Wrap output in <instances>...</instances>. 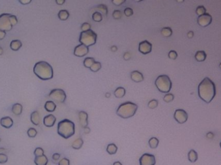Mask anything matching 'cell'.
Masks as SVG:
<instances>
[{"label": "cell", "mask_w": 221, "mask_h": 165, "mask_svg": "<svg viewBox=\"0 0 221 165\" xmlns=\"http://www.w3.org/2000/svg\"><path fill=\"white\" fill-rule=\"evenodd\" d=\"M111 1L113 4L116 6H120V5L124 4L126 1V0H111Z\"/></svg>", "instance_id": "obj_46"}, {"label": "cell", "mask_w": 221, "mask_h": 165, "mask_svg": "<svg viewBox=\"0 0 221 165\" xmlns=\"http://www.w3.org/2000/svg\"><path fill=\"white\" fill-rule=\"evenodd\" d=\"M21 4H22L23 5H26L29 4L32 1V0H18Z\"/></svg>", "instance_id": "obj_48"}, {"label": "cell", "mask_w": 221, "mask_h": 165, "mask_svg": "<svg viewBox=\"0 0 221 165\" xmlns=\"http://www.w3.org/2000/svg\"><path fill=\"white\" fill-rule=\"evenodd\" d=\"M30 121L33 125H39L40 123V116L38 111H34L30 114Z\"/></svg>", "instance_id": "obj_19"}, {"label": "cell", "mask_w": 221, "mask_h": 165, "mask_svg": "<svg viewBox=\"0 0 221 165\" xmlns=\"http://www.w3.org/2000/svg\"><path fill=\"white\" fill-rule=\"evenodd\" d=\"M3 54V49L2 48L1 46H0V56H1Z\"/></svg>", "instance_id": "obj_56"}, {"label": "cell", "mask_w": 221, "mask_h": 165, "mask_svg": "<svg viewBox=\"0 0 221 165\" xmlns=\"http://www.w3.org/2000/svg\"><path fill=\"white\" fill-rule=\"evenodd\" d=\"M56 121V118L53 114H49L43 118V125L47 127H53Z\"/></svg>", "instance_id": "obj_15"}, {"label": "cell", "mask_w": 221, "mask_h": 165, "mask_svg": "<svg viewBox=\"0 0 221 165\" xmlns=\"http://www.w3.org/2000/svg\"><path fill=\"white\" fill-rule=\"evenodd\" d=\"M102 68V64L98 61H95L93 65L90 67V70L93 72H97Z\"/></svg>", "instance_id": "obj_34"}, {"label": "cell", "mask_w": 221, "mask_h": 165, "mask_svg": "<svg viewBox=\"0 0 221 165\" xmlns=\"http://www.w3.org/2000/svg\"><path fill=\"white\" fill-rule=\"evenodd\" d=\"M187 36H188V38H189V39L192 38L194 36V32H193V31H191V30L189 31V32L187 33Z\"/></svg>", "instance_id": "obj_51"}, {"label": "cell", "mask_w": 221, "mask_h": 165, "mask_svg": "<svg viewBox=\"0 0 221 165\" xmlns=\"http://www.w3.org/2000/svg\"><path fill=\"white\" fill-rule=\"evenodd\" d=\"M131 79L135 82H140L144 81V76L141 72L138 70H134L131 73Z\"/></svg>", "instance_id": "obj_17"}, {"label": "cell", "mask_w": 221, "mask_h": 165, "mask_svg": "<svg viewBox=\"0 0 221 165\" xmlns=\"http://www.w3.org/2000/svg\"><path fill=\"white\" fill-rule=\"evenodd\" d=\"M97 9L100 10V12L102 13V14H103L104 15H105V16H107V14H108V9L106 5H103V4H100V5H98V6L97 7Z\"/></svg>", "instance_id": "obj_33"}, {"label": "cell", "mask_w": 221, "mask_h": 165, "mask_svg": "<svg viewBox=\"0 0 221 165\" xmlns=\"http://www.w3.org/2000/svg\"><path fill=\"white\" fill-rule=\"evenodd\" d=\"M174 98H175V97H174V95L173 94H171V93H168V94H166L164 95V98H163V100L166 103H169L172 101H173Z\"/></svg>", "instance_id": "obj_37"}, {"label": "cell", "mask_w": 221, "mask_h": 165, "mask_svg": "<svg viewBox=\"0 0 221 165\" xmlns=\"http://www.w3.org/2000/svg\"><path fill=\"white\" fill-rule=\"evenodd\" d=\"M66 2V0H56V4H58V5H62L65 3Z\"/></svg>", "instance_id": "obj_52"}, {"label": "cell", "mask_w": 221, "mask_h": 165, "mask_svg": "<svg viewBox=\"0 0 221 165\" xmlns=\"http://www.w3.org/2000/svg\"><path fill=\"white\" fill-rule=\"evenodd\" d=\"M158 105V101L157 99H152L149 101L147 104V107L150 109H155Z\"/></svg>", "instance_id": "obj_36"}, {"label": "cell", "mask_w": 221, "mask_h": 165, "mask_svg": "<svg viewBox=\"0 0 221 165\" xmlns=\"http://www.w3.org/2000/svg\"><path fill=\"white\" fill-rule=\"evenodd\" d=\"M148 143H149V146L151 148L156 149L158 147V144H159V140L155 137H153V138H151L149 139Z\"/></svg>", "instance_id": "obj_27"}, {"label": "cell", "mask_w": 221, "mask_h": 165, "mask_svg": "<svg viewBox=\"0 0 221 165\" xmlns=\"http://www.w3.org/2000/svg\"><path fill=\"white\" fill-rule=\"evenodd\" d=\"M174 119L179 124H184L188 119V114L183 109H176L174 113Z\"/></svg>", "instance_id": "obj_9"}, {"label": "cell", "mask_w": 221, "mask_h": 165, "mask_svg": "<svg viewBox=\"0 0 221 165\" xmlns=\"http://www.w3.org/2000/svg\"><path fill=\"white\" fill-rule=\"evenodd\" d=\"M110 96H111V94H109V93H107V94H105V97H106L109 98V97Z\"/></svg>", "instance_id": "obj_57"}, {"label": "cell", "mask_w": 221, "mask_h": 165, "mask_svg": "<svg viewBox=\"0 0 221 165\" xmlns=\"http://www.w3.org/2000/svg\"><path fill=\"white\" fill-rule=\"evenodd\" d=\"M44 154V150L41 147H38L35 149L34 152V155L35 156H40Z\"/></svg>", "instance_id": "obj_41"}, {"label": "cell", "mask_w": 221, "mask_h": 165, "mask_svg": "<svg viewBox=\"0 0 221 165\" xmlns=\"http://www.w3.org/2000/svg\"><path fill=\"white\" fill-rule=\"evenodd\" d=\"M69 15H70L69 12L67 11V10H59L58 14V16L59 17V19L62 21H66L69 18Z\"/></svg>", "instance_id": "obj_28"}, {"label": "cell", "mask_w": 221, "mask_h": 165, "mask_svg": "<svg viewBox=\"0 0 221 165\" xmlns=\"http://www.w3.org/2000/svg\"><path fill=\"white\" fill-rule=\"evenodd\" d=\"M138 110V105L134 103L127 101L119 106L116 110V114L122 119H129L135 115Z\"/></svg>", "instance_id": "obj_4"}, {"label": "cell", "mask_w": 221, "mask_h": 165, "mask_svg": "<svg viewBox=\"0 0 221 165\" xmlns=\"http://www.w3.org/2000/svg\"><path fill=\"white\" fill-rule=\"evenodd\" d=\"M78 117L80 124L83 128L88 126L89 121H88V113L85 111H80L78 113Z\"/></svg>", "instance_id": "obj_14"}, {"label": "cell", "mask_w": 221, "mask_h": 165, "mask_svg": "<svg viewBox=\"0 0 221 165\" xmlns=\"http://www.w3.org/2000/svg\"><path fill=\"white\" fill-rule=\"evenodd\" d=\"M122 16V13L119 10H114L113 12V17L115 19H120Z\"/></svg>", "instance_id": "obj_39"}, {"label": "cell", "mask_w": 221, "mask_h": 165, "mask_svg": "<svg viewBox=\"0 0 221 165\" xmlns=\"http://www.w3.org/2000/svg\"><path fill=\"white\" fill-rule=\"evenodd\" d=\"M131 58V54L129 52H126L124 55V59L125 60H129Z\"/></svg>", "instance_id": "obj_50"}, {"label": "cell", "mask_w": 221, "mask_h": 165, "mask_svg": "<svg viewBox=\"0 0 221 165\" xmlns=\"http://www.w3.org/2000/svg\"><path fill=\"white\" fill-rule=\"evenodd\" d=\"M97 34L93 30L90 29L86 31H82L80 34L79 41L81 44L91 46L97 43Z\"/></svg>", "instance_id": "obj_7"}, {"label": "cell", "mask_w": 221, "mask_h": 165, "mask_svg": "<svg viewBox=\"0 0 221 165\" xmlns=\"http://www.w3.org/2000/svg\"><path fill=\"white\" fill-rule=\"evenodd\" d=\"M8 161V156L5 154H0V164L6 163Z\"/></svg>", "instance_id": "obj_43"}, {"label": "cell", "mask_w": 221, "mask_h": 165, "mask_svg": "<svg viewBox=\"0 0 221 165\" xmlns=\"http://www.w3.org/2000/svg\"><path fill=\"white\" fill-rule=\"evenodd\" d=\"M23 111V107L20 103H15L12 105V112L16 115H20L22 114Z\"/></svg>", "instance_id": "obj_22"}, {"label": "cell", "mask_w": 221, "mask_h": 165, "mask_svg": "<svg viewBox=\"0 0 221 165\" xmlns=\"http://www.w3.org/2000/svg\"><path fill=\"white\" fill-rule=\"evenodd\" d=\"M58 165H70L69 159L64 157V158L62 159L60 161H59Z\"/></svg>", "instance_id": "obj_44"}, {"label": "cell", "mask_w": 221, "mask_h": 165, "mask_svg": "<svg viewBox=\"0 0 221 165\" xmlns=\"http://www.w3.org/2000/svg\"><path fill=\"white\" fill-rule=\"evenodd\" d=\"M33 72L39 79L43 81L51 79L53 77V68L50 64L44 61H40L35 64Z\"/></svg>", "instance_id": "obj_2"}, {"label": "cell", "mask_w": 221, "mask_h": 165, "mask_svg": "<svg viewBox=\"0 0 221 165\" xmlns=\"http://www.w3.org/2000/svg\"><path fill=\"white\" fill-rule=\"evenodd\" d=\"M139 50L143 54H149L152 51V44L147 40H144L139 43Z\"/></svg>", "instance_id": "obj_13"}, {"label": "cell", "mask_w": 221, "mask_h": 165, "mask_svg": "<svg viewBox=\"0 0 221 165\" xmlns=\"http://www.w3.org/2000/svg\"><path fill=\"white\" fill-rule=\"evenodd\" d=\"M84 132H85V133L88 134V133H89L90 132L91 130H90V128H89V127H88V126H87V127L84 128Z\"/></svg>", "instance_id": "obj_53"}, {"label": "cell", "mask_w": 221, "mask_h": 165, "mask_svg": "<svg viewBox=\"0 0 221 165\" xmlns=\"http://www.w3.org/2000/svg\"><path fill=\"white\" fill-rule=\"evenodd\" d=\"M37 130H36L34 128H30L27 130V135L30 138H35L36 135H37Z\"/></svg>", "instance_id": "obj_38"}, {"label": "cell", "mask_w": 221, "mask_h": 165, "mask_svg": "<svg viewBox=\"0 0 221 165\" xmlns=\"http://www.w3.org/2000/svg\"><path fill=\"white\" fill-rule=\"evenodd\" d=\"M92 19L96 22H101L103 19L102 13L98 11L94 12L92 15Z\"/></svg>", "instance_id": "obj_32"}, {"label": "cell", "mask_w": 221, "mask_h": 165, "mask_svg": "<svg viewBox=\"0 0 221 165\" xmlns=\"http://www.w3.org/2000/svg\"><path fill=\"white\" fill-rule=\"evenodd\" d=\"M133 1L135 2H140L142 1H144V0H133Z\"/></svg>", "instance_id": "obj_59"}, {"label": "cell", "mask_w": 221, "mask_h": 165, "mask_svg": "<svg viewBox=\"0 0 221 165\" xmlns=\"http://www.w3.org/2000/svg\"><path fill=\"white\" fill-rule=\"evenodd\" d=\"M84 144V141L82 138H78L75 140L72 144V148L74 150H79Z\"/></svg>", "instance_id": "obj_29"}, {"label": "cell", "mask_w": 221, "mask_h": 165, "mask_svg": "<svg viewBox=\"0 0 221 165\" xmlns=\"http://www.w3.org/2000/svg\"><path fill=\"white\" fill-rule=\"evenodd\" d=\"M173 34V30L170 27H164L161 30V34L166 38H169Z\"/></svg>", "instance_id": "obj_30"}, {"label": "cell", "mask_w": 221, "mask_h": 165, "mask_svg": "<svg viewBox=\"0 0 221 165\" xmlns=\"http://www.w3.org/2000/svg\"><path fill=\"white\" fill-rule=\"evenodd\" d=\"M57 132L64 139L70 138L75 133L74 123L67 119L59 121L57 127Z\"/></svg>", "instance_id": "obj_3"}, {"label": "cell", "mask_w": 221, "mask_h": 165, "mask_svg": "<svg viewBox=\"0 0 221 165\" xmlns=\"http://www.w3.org/2000/svg\"><path fill=\"white\" fill-rule=\"evenodd\" d=\"M59 157H60V154L58 153H55L53 155V156H52V159H53V161H57L59 160Z\"/></svg>", "instance_id": "obj_47"}, {"label": "cell", "mask_w": 221, "mask_h": 165, "mask_svg": "<svg viewBox=\"0 0 221 165\" xmlns=\"http://www.w3.org/2000/svg\"><path fill=\"white\" fill-rule=\"evenodd\" d=\"M220 148H221V142L220 143Z\"/></svg>", "instance_id": "obj_61"}, {"label": "cell", "mask_w": 221, "mask_h": 165, "mask_svg": "<svg viewBox=\"0 0 221 165\" xmlns=\"http://www.w3.org/2000/svg\"><path fill=\"white\" fill-rule=\"evenodd\" d=\"M1 138H0V142H1Z\"/></svg>", "instance_id": "obj_62"}, {"label": "cell", "mask_w": 221, "mask_h": 165, "mask_svg": "<svg viewBox=\"0 0 221 165\" xmlns=\"http://www.w3.org/2000/svg\"><path fill=\"white\" fill-rule=\"evenodd\" d=\"M49 97L54 103L62 104L66 101L67 95L64 90L55 89L51 90L49 94Z\"/></svg>", "instance_id": "obj_8"}, {"label": "cell", "mask_w": 221, "mask_h": 165, "mask_svg": "<svg viewBox=\"0 0 221 165\" xmlns=\"http://www.w3.org/2000/svg\"><path fill=\"white\" fill-rule=\"evenodd\" d=\"M45 110L48 112H53L55 111L56 108V105L53 101H46L45 105H44Z\"/></svg>", "instance_id": "obj_20"}, {"label": "cell", "mask_w": 221, "mask_h": 165, "mask_svg": "<svg viewBox=\"0 0 221 165\" xmlns=\"http://www.w3.org/2000/svg\"><path fill=\"white\" fill-rule=\"evenodd\" d=\"M111 50L112 52H116V51L117 50V47H116V46H111Z\"/></svg>", "instance_id": "obj_54"}, {"label": "cell", "mask_w": 221, "mask_h": 165, "mask_svg": "<svg viewBox=\"0 0 221 165\" xmlns=\"http://www.w3.org/2000/svg\"><path fill=\"white\" fill-rule=\"evenodd\" d=\"M89 49L88 46L86 45H84V44H80V45H77L76 47L74 48V55L76 56V57H84L86 56L87 54L89 53Z\"/></svg>", "instance_id": "obj_12"}, {"label": "cell", "mask_w": 221, "mask_h": 165, "mask_svg": "<svg viewBox=\"0 0 221 165\" xmlns=\"http://www.w3.org/2000/svg\"><path fill=\"white\" fill-rule=\"evenodd\" d=\"M188 160L191 162H195L198 160V154L195 150H191L188 152Z\"/></svg>", "instance_id": "obj_25"}, {"label": "cell", "mask_w": 221, "mask_h": 165, "mask_svg": "<svg viewBox=\"0 0 221 165\" xmlns=\"http://www.w3.org/2000/svg\"><path fill=\"white\" fill-rule=\"evenodd\" d=\"M34 161L36 165H47L49 160L45 155L43 154L40 156H36Z\"/></svg>", "instance_id": "obj_18"}, {"label": "cell", "mask_w": 221, "mask_h": 165, "mask_svg": "<svg viewBox=\"0 0 221 165\" xmlns=\"http://www.w3.org/2000/svg\"><path fill=\"white\" fill-rule=\"evenodd\" d=\"M91 29V25L89 23H84L81 25L82 31H86Z\"/></svg>", "instance_id": "obj_45"}, {"label": "cell", "mask_w": 221, "mask_h": 165, "mask_svg": "<svg viewBox=\"0 0 221 165\" xmlns=\"http://www.w3.org/2000/svg\"><path fill=\"white\" fill-rule=\"evenodd\" d=\"M155 84L157 89L160 92L168 94L172 88V82L170 77L167 75H160L158 76L155 81Z\"/></svg>", "instance_id": "obj_6"}, {"label": "cell", "mask_w": 221, "mask_h": 165, "mask_svg": "<svg viewBox=\"0 0 221 165\" xmlns=\"http://www.w3.org/2000/svg\"><path fill=\"white\" fill-rule=\"evenodd\" d=\"M206 13V9L203 5H200L196 9V14L199 15H202Z\"/></svg>", "instance_id": "obj_35"}, {"label": "cell", "mask_w": 221, "mask_h": 165, "mask_svg": "<svg viewBox=\"0 0 221 165\" xmlns=\"http://www.w3.org/2000/svg\"><path fill=\"white\" fill-rule=\"evenodd\" d=\"M113 165H122V164L120 161H115Z\"/></svg>", "instance_id": "obj_55"}, {"label": "cell", "mask_w": 221, "mask_h": 165, "mask_svg": "<svg viewBox=\"0 0 221 165\" xmlns=\"http://www.w3.org/2000/svg\"><path fill=\"white\" fill-rule=\"evenodd\" d=\"M117 150H118V147L114 143H110L109 144L106 148V151L109 155H114L115 154Z\"/></svg>", "instance_id": "obj_26"}, {"label": "cell", "mask_w": 221, "mask_h": 165, "mask_svg": "<svg viewBox=\"0 0 221 165\" xmlns=\"http://www.w3.org/2000/svg\"><path fill=\"white\" fill-rule=\"evenodd\" d=\"M176 1L178 3H183L184 1V0H176Z\"/></svg>", "instance_id": "obj_58"}, {"label": "cell", "mask_w": 221, "mask_h": 165, "mask_svg": "<svg viewBox=\"0 0 221 165\" xmlns=\"http://www.w3.org/2000/svg\"><path fill=\"white\" fill-rule=\"evenodd\" d=\"M95 62V59L93 58H86L84 61V65L85 68H90Z\"/></svg>", "instance_id": "obj_31"}, {"label": "cell", "mask_w": 221, "mask_h": 165, "mask_svg": "<svg viewBox=\"0 0 221 165\" xmlns=\"http://www.w3.org/2000/svg\"><path fill=\"white\" fill-rule=\"evenodd\" d=\"M126 93V90L124 89V87H118L117 89L114 90V96L116 97V98H122L125 96Z\"/></svg>", "instance_id": "obj_24"}, {"label": "cell", "mask_w": 221, "mask_h": 165, "mask_svg": "<svg viewBox=\"0 0 221 165\" xmlns=\"http://www.w3.org/2000/svg\"><path fill=\"white\" fill-rule=\"evenodd\" d=\"M219 67H220V68L221 69V63H220V64H219Z\"/></svg>", "instance_id": "obj_60"}, {"label": "cell", "mask_w": 221, "mask_h": 165, "mask_svg": "<svg viewBox=\"0 0 221 165\" xmlns=\"http://www.w3.org/2000/svg\"><path fill=\"white\" fill-rule=\"evenodd\" d=\"M124 14H125V15H126V16L130 17V16H131V15H132V14H133V10H132L131 8L127 7L124 9Z\"/></svg>", "instance_id": "obj_42"}, {"label": "cell", "mask_w": 221, "mask_h": 165, "mask_svg": "<svg viewBox=\"0 0 221 165\" xmlns=\"http://www.w3.org/2000/svg\"><path fill=\"white\" fill-rule=\"evenodd\" d=\"M140 165H155L156 159L154 155L145 153L140 157Z\"/></svg>", "instance_id": "obj_10"}, {"label": "cell", "mask_w": 221, "mask_h": 165, "mask_svg": "<svg viewBox=\"0 0 221 165\" xmlns=\"http://www.w3.org/2000/svg\"><path fill=\"white\" fill-rule=\"evenodd\" d=\"M22 46V41L19 40H12L10 43V48L13 51H18L19 50Z\"/></svg>", "instance_id": "obj_21"}, {"label": "cell", "mask_w": 221, "mask_h": 165, "mask_svg": "<svg viewBox=\"0 0 221 165\" xmlns=\"http://www.w3.org/2000/svg\"><path fill=\"white\" fill-rule=\"evenodd\" d=\"M18 23V19L16 15L5 13L0 15V30L9 32L12 29L13 26Z\"/></svg>", "instance_id": "obj_5"}, {"label": "cell", "mask_w": 221, "mask_h": 165, "mask_svg": "<svg viewBox=\"0 0 221 165\" xmlns=\"http://www.w3.org/2000/svg\"><path fill=\"white\" fill-rule=\"evenodd\" d=\"M13 124H14V121H13L12 119L10 117H9V116L2 117L1 119H0V125H1V126H3V127L7 129L11 128Z\"/></svg>", "instance_id": "obj_16"}, {"label": "cell", "mask_w": 221, "mask_h": 165, "mask_svg": "<svg viewBox=\"0 0 221 165\" xmlns=\"http://www.w3.org/2000/svg\"><path fill=\"white\" fill-rule=\"evenodd\" d=\"M5 36H6V32L4 30H0V40H3Z\"/></svg>", "instance_id": "obj_49"}, {"label": "cell", "mask_w": 221, "mask_h": 165, "mask_svg": "<svg viewBox=\"0 0 221 165\" xmlns=\"http://www.w3.org/2000/svg\"><path fill=\"white\" fill-rule=\"evenodd\" d=\"M212 22V16L209 13H205L204 14L199 15L197 18V23L202 27L209 26Z\"/></svg>", "instance_id": "obj_11"}, {"label": "cell", "mask_w": 221, "mask_h": 165, "mask_svg": "<svg viewBox=\"0 0 221 165\" xmlns=\"http://www.w3.org/2000/svg\"><path fill=\"white\" fill-rule=\"evenodd\" d=\"M198 94L201 99L206 103H210L216 95V87L209 77H205L198 87Z\"/></svg>", "instance_id": "obj_1"}, {"label": "cell", "mask_w": 221, "mask_h": 165, "mask_svg": "<svg viewBox=\"0 0 221 165\" xmlns=\"http://www.w3.org/2000/svg\"><path fill=\"white\" fill-rule=\"evenodd\" d=\"M169 58L173 60H175L178 57V54L175 50H170L168 53Z\"/></svg>", "instance_id": "obj_40"}, {"label": "cell", "mask_w": 221, "mask_h": 165, "mask_svg": "<svg viewBox=\"0 0 221 165\" xmlns=\"http://www.w3.org/2000/svg\"><path fill=\"white\" fill-rule=\"evenodd\" d=\"M206 53L205 52L204 50H199L197 51L195 55V58L196 60L199 62H202L204 61L206 59Z\"/></svg>", "instance_id": "obj_23"}]
</instances>
